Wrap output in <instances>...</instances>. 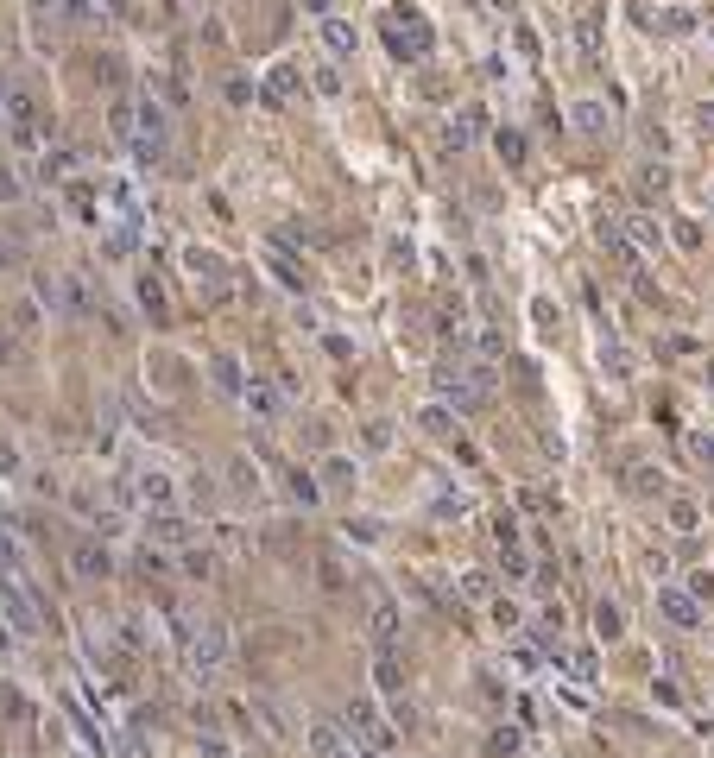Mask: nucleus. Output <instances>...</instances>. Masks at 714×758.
<instances>
[{
    "label": "nucleus",
    "mask_w": 714,
    "mask_h": 758,
    "mask_svg": "<svg viewBox=\"0 0 714 758\" xmlns=\"http://www.w3.org/2000/svg\"><path fill=\"white\" fill-rule=\"evenodd\" d=\"M348 739L361 746L367 758H392V746H398V733L386 727V714L361 696V702H348Z\"/></svg>",
    "instance_id": "f257e3e1"
},
{
    "label": "nucleus",
    "mask_w": 714,
    "mask_h": 758,
    "mask_svg": "<svg viewBox=\"0 0 714 758\" xmlns=\"http://www.w3.org/2000/svg\"><path fill=\"white\" fill-rule=\"evenodd\" d=\"M658 613L670 619V626H677V632H689V626H695V619H702V600H689L683 588H658Z\"/></svg>",
    "instance_id": "f03ea898"
},
{
    "label": "nucleus",
    "mask_w": 714,
    "mask_h": 758,
    "mask_svg": "<svg viewBox=\"0 0 714 758\" xmlns=\"http://www.w3.org/2000/svg\"><path fill=\"white\" fill-rule=\"evenodd\" d=\"M310 752H316V758H361V746H348V733H341L335 721H316V727H310Z\"/></svg>",
    "instance_id": "7ed1b4c3"
},
{
    "label": "nucleus",
    "mask_w": 714,
    "mask_h": 758,
    "mask_svg": "<svg viewBox=\"0 0 714 758\" xmlns=\"http://www.w3.org/2000/svg\"><path fill=\"white\" fill-rule=\"evenodd\" d=\"M165 133H171V126H165V108H159V102H139V146L159 152V146H165Z\"/></svg>",
    "instance_id": "20e7f679"
},
{
    "label": "nucleus",
    "mask_w": 714,
    "mask_h": 758,
    "mask_svg": "<svg viewBox=\"0 0 714 758\" xmlns=\"http://www.w3.org/2000/svg\"><path fill=\"white\" fill-rule=\"evenodd\" d=\"M222 651H228V639H222V626H202V632L190 639V657H196L202 670H216V664H222Z\"/></svg>",
    "instance_id": "39448f33"
},
{
    "label": "nucleus",
    "mask_w": 714,
    "mask_h": 758,
    "mask_svg": "<svg viewBox=\"0 0 714 758\" xmlns=\"http://www.w3.org/2000/svg\"><path fill=\"white\" fill-rule=\"evenodd\" d=\"M392 51H411V57L431 51V32H423V20H398V26H392Z\"/></svg>",
    "instance_id": "423d86ee"
},
{
    "label": "nucleus",
    "mask_w": 714,
    "mask_h": 758,
    "mask_svg": "<svg viewBox=\"0 0 714 758\" xmlns=\"http://www.w3.org/2000/svg\"><path fill=\"white\" fill-rule=\"evenodd\" d=\"M133 493L146 500V506H159V512L177 500V493H171V474H159V468H152V474H139V487H133Z\"/></svg>",
    "instance_id": "0eeeda50"
},
{
    "label": "nucleus",
    "mask_w": 714,
    "mask_h": 758,
    "mask_svg": "<svg viewBox=\"0 0 714 758\" xmlns=\"http://www.w3.org/2000/svg\"><path fill=\"white\" fill-rule=\"evenodd\" d=\"M70 563H77V575H89V582H95V575H108V543H95V537H89V543H77V557H70Z\"/></svg>",
    "instance_id": "6e6552de"
},
{
    "label": "nucleus",
    "mask_w": 714,
    "mask_h": 758,
    "mask_svg": "<svg viewBox=\"0 0 714 758\" xmlns=\"http://www.w3.org/2000/svg\"><path fill=\"white\" fill-rule=\"evenodd\" d=\"M373 639H380V645H392V639H398V607H392V600H380V607H373Z\"/></svg>",
    "instance_id": "1a4fd4ad"
},
{
    "label": "nucleus",
    "mask_w": 714,
    "mask_h": 758,
    "mask_svg": "<svg viewBox=\"0 0 714 758\" xmlns=\"http://www.w3.org/2000/svg\"><path fill=\"white\" fill-rule=\"evenodd\" d=\"M152 537H165V543H184V537H190V525H184L177 512H159V518H152Z\"/></svg>",
    "instance_id": "9d476101"
},
{
    "label": "nucleus",
    "mask_w": 714,
    "mask_h": 758,
    "mask_svg": "<svg viewBox=\"0 0 714 758\" xmlns=\"http://www.w3.org/2000/svg\"><path fill=\"white\" fill-rule=\"evenodd\" d=\"M576 126H582V133H601V126H607V108H601V102H576Z\"/></svg>",
    "instance_id": "9b49d317"
},
{
    "label": "nucleus",
    "mask_w": 714,
    "mask_h": 758,
    "mask_svg": "<svg viewBox=\"0 0 714 758\" xmlns=\"http://www.w3.org/2000/svg\"><path fill=\"white\" fill-rule=\"evenodd\" d=\"M595 626H601V639H620V626H626V619H620V607H595Z\"/></svg>",
    "instance_id": "f8f14e48"
},
{
    "label": "nucleus",
    "mask_w": 714,
    "mask_h": 758,
    "mask_svg": "<svg viewBox=\"0 0 714 758\" xmlns=\"http://www.w3.org/2000/svg\"><path fill=\"white\" fill-rule=\"evenodd\" d=\"M323 38H329V51H354V32L341 20H323Z\"/></svg>",
    "instance_id": "ddd939ff"
},
{
    "label": "nucleus",
    "mask_w": 714,
    "mask_h": 758,
    "mask_svg": "<svg viewBox=\"0 0 714 758\" xmlns=\"http://www.w3.org/2000/svg\"><path fill=\"white\" fill-rule=\"evenodd\" d=\"M632 493H664V474L658 468H638L632 474Z\"/></svg>",
    "instance_id": "4468645a"
},
{
    "label": "nucleus",
    "mask_w": 714,
    "mask_h": 758,
    "mask_svg": "<svg viewBox=\"0 0 714 758\" xmlns=\"http://www.w3.org/2000/svg\"><path fill=\"white\" fill-rule=\"evenodd\" d=\"M373 676H380V689H386V696H398V689H405V682H398V664H392L386 651H380V670H373Z\"/></svg>",
    "instance_id": "2eb2a0df"
},
{
    "label": "nucleus",
    "mask_w": 714,
    "mask_h": 758,
    "mask_svg": "<svg viewBox=\"0 0 714 758\" xmlns=\"http://www.w3.org/2000/svg\"><path fill=\"white\" fill-rule=\"evenodd\" d=\"M423 430H431V436H449V411L443 404H431V411H423V418H417Z\"/></svg>",
    "instance_id": "dca6fc26"
},
{
    "label": "nucleus",
    "mask_w": 714,
    "mask_h": 758,
    "mask_svg": "<svg viewBox=\"0 0 714 758\" xmlns=\"http://www.w3.org/2000/svg\"><path fill=\"white\" fill-rule=\"evenodd\" d=\"M695 518H702V512H695L689 500H670V525H677V531H695Z\"/></svg>",
    "instance_id": "f3484780"
},
{
    "label": "nucleus",
    "mask_w": 714,
    "mask_h": 758,
    "mask_svg": "<svg viewBox=\"0 0 714 758\" xmlns=\"http://www.w3.org/2000/svg\"><path fill=\"white\" fill-rule=\"evenodd\" d=\"M499 159H506V165L525 159V140H519V133H499Z\"/></svg>",
    "instance_id": "a211bd4d"
},
{
    "label": "nucleus",
    "mask_w": 714,
    "mask_h": 758,
    "mask_svg": "<svg viewBox=\"0 0 714 758\" xmlns=\"http://www.w3.org/2000/svg\"><path fill=\"white\" fill-rule=\"evenodd\" d=\"M689 600H714V575H708V569L689 575Z\"/></svg>",
    "instance_id": "6ab92c4d"
},
{
    "label": "nucleus",
    "mask_w": 714,
    "mask_h": 758,
    "mask_svg": "<svg viewBox=\"0 0 714 758\" xmlns=\"http://www.w3.org/2000/svg\"><path fill=\"white\" fill-rule=\"evenodd\" d=\"M513 752H519V733L499 727V733H493V758H513Z\"/></svg>",
    "instance_id": "aec40b11"
},
{
    "label": "nucleus",
    "mask_w": 714,
    "mask_h": 758,
    "mask_svg": "<svg viewBox=\"0 0 714 758\" xmlns=\"http://www.w3.org/2000/svg\"><path fill=\"white\" fill-rule=\"evenodd\" d=\"M216 373H222V392H241V367H234V361H228V355H222V361H216Z\"/></svg>",
    "instance_id": "412c9836"
},
{
    "label": "nucleus",
    "mask_w": 714,
    "mask_h": 758,
    "mask_svg": "<svg viewBox=\"0 0 714 758\" xmlns=\"http://www.w3.org/2000/svg\"><path fill=\"white\" fill-rule=\"evenodd\" d=\"M462 594H468V600H487V575L468 569V575H462Z\"/></svg>",
    "instance_id": "4be33fe9"
},
{
    "label": "nucleus",
    "mask_w": 714,
    "mask_h": 758,
    "mask_svg": "<svg viewBox=\"0 0 714 758\" xmlns=\"http://www.w3.org/2000/svg\"><path fill=\"white\" fill-rule=\"evenodd\" d=\"M626 228H632V240H638V247H658V228H652L645 216H638V222H626Z\"/></svg>",
    "instance_id": "5701e85b"
},
{
    "label": "nucleus",
    "mask_w": 714,
    "mask_h": 758,
    "mask_svg": "<svg viewBox=\"0 0 714 758\" xmlns=\"http://www.w3.org/2000/svg\"><path fill=\"white\" fill-rule=\"evenodd\" d=\"M695 126H708V133H714V102H702V108H695Z\"/></svg>",
    "instance_id": "b1692460"
}]
</instances>
